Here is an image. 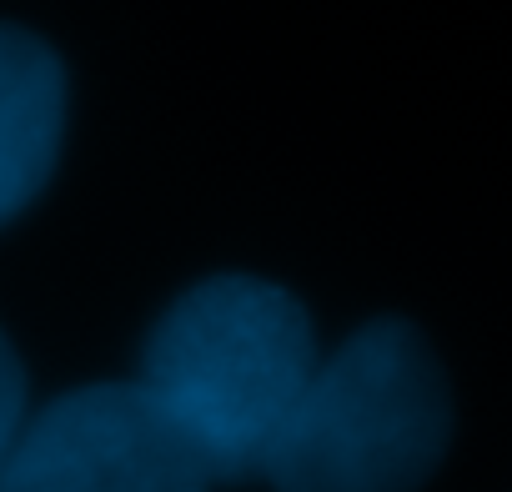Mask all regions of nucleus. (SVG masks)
Here are the masks:
<instances>
[{
    "label": "nucleus",
    "instance_id": "nucleus-2",
    "mask_svg": "<svg viewBox=\"0 0 512 492\" xmlns=\"http://www.w3.org/2000/svg\"><path fill=\"white\" fill-rule=\"evenodd\" d=\"M452 442V392L432 342L377 317L317 362L262 457L277 492H417Z\"/></svg>",
    "mask_w": 512,
    "mask_h": 492
},
{
    "label": "nucleus",
    "instance_id": "nucleus-1",
    "mask_svg": "<svg viewBox=\"0 0 512 492\" xmlns=\"http://www.w3.org/2000/svg\"><path fill=\"white\" fill-rule=\"evenodd\" d=\"M317 372L307 307L262 277H206L146 342L141 387L196 447L211 482L262 472L272 437Z\"/></svg>",
    "mask_w": 512,
    "mask_h": 492
},
{
    "label": "nucleus",
    "instance_id": "nucleus-3",
    "mask_svg": "<svg viewBox=\"0 0 512 492\" xmlns=\"http://www.w3.org/2000/svg\"><path fill=\"white\" fill-rule=\"evenodd\" d=\"M211 472L141 382L41 407L0 462V492H211Z\"/></svg>",
    "mask_w": 512,
    "mask_h": 492
},
{
    "label": "nucleus",
    "instance_id": "nucleus-5",
    "mask_svg": "<svg viewBox=\"0 0 512 492\" xmlns=\"http://www.w3.org/2000/svg\"><path fill=\"white\" fill-rule=\"evenodd\" d=\"M26 367H21V352L11 347V337L0 332V462H6L11 442L21 437L26 427Z\"/></svg>",
    "mask_w": 512,
    "mask_h": 492
},
{
    "label": "nucleus",
    "instance_id": "nucleus-4",
    "mask_svg": "<svg viewBox=\"0 0 512 492\" xmlns=\"http://www.w3.org/2000/svg\"><path fill=\"white\" fill-rule=\"evenodd\" d=\"M66 136V66L16 26H0V226L51 181Z\"/></svg>",
    "mask_w": 512,
    "mask_h": 492
}]
</instances>
